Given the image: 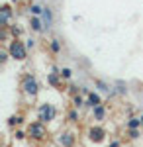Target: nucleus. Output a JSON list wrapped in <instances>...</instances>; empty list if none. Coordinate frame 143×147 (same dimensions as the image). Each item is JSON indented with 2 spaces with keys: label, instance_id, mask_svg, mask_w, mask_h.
Masks as SVG:
<instances>
[{
  "label": "nucleus",
  "instance_id": "14",
  "mask_svg": "<svg viewBox=\"0 0 143 147\" xmlns=\"http://www.w3.org/2000/svg\"><path fill=\"white\" fill-rule=\"evenodd\" d=\"M125 129H141V116H130L125 122Z\"/></svg>",
  "mask_w": 143,
  "mask_h": 147
},
{
  "label": "nucleus",
  "instance_id": "22",
  "mask_svg": "<svg viewBox=\"0 0 143 147\" xmlns=\"http://www.w3.org/2000/svg\"><path fill=\"white\" fill-rule=\"evenodd\" d=\"M26 136H28V134H26L24 129H16V131H14V137H16L18 141H22V139H26Z\"/></svg>",
  "mask_w": 143,
  "mask_h": 147
},
{
  "label": "nucleus",
  "instance_id": "1",
  "mask_svg": "<svg viewBox=\"0 0 143 147\" xmlns=\"http://www.w3.org/2000/svg\"><path fill=\"white\" fill-rule=\"evenodd\" d=\"M6 49H8V53H10V57L14 59V61H26V57H28V45L24 43L20 37H12L10 41H8V45H6Z\"/></svg>",
  "mask_w": 143,
  "mask_h": 147
},
{
  "label": "nucleus",
  "instance_id": "11",
  "mask_svg": "<svg viewBox=\"0 0 143 147\" xmlns=\"http://www.w3.org/2000/svg\"><path fill=\"white\" fill-rule=\"evenodd\" d=\"M41 20H43L45 32H49V30L53 28V10H51V6H43V14H41Z\"/></svg>",
  "mask_w": 143,
  "mask_h": 147
},
{
  "label": "nucleus",
  "instance_id": "16",
  "mask_svg": "<svg viewBox=\"0 0 143 147\" xmlns=\"http://www.w3.org/2000/svg\"><path fill=\"white\" fill-rule=\"evenodd\" d=\"M28 12H30V16H41V14H43V6H41L39 2H32V4L28 6Z\"/></svg>",
  "mask_w": 143,
  "mask_h": 147
},
{
  "label": "nucleus",
  "instance_id": "26",
  "mask_svg": "<svg viewBox=\"0 0 143 147\" xmlns=\"http://www.w3.org/2000/svg\"><path fill=\"white\" fill-rule=\"evenodd\" d=\"M108 147H121V139H114Z\"/></svg>",
  "mask_w": 143,
  "mask_h": 147
},
{
  "label": "nucleus",
  "instance_id": "24",
  "mask_svg": "<svg viewBox=\"0 0 143 147\" xmlns=\"http://www.w3.org/2000/svg\"><path fill=\"white\" fill-rule=\"evenodd\" d=\"M2 65H6V63H8V57H10V53H8V49H6V51H2Z\"/></svg>",
  "mask_w": 143,
  "mask_h": 147
},
{
  "label": "nucleus",
  "instance_id": "25",
  "mask_svg": "<svg viewBox=\"0 0 143 147\" xmlns=\"http://www.w3.org/2000/svg\"><path fill=\"white\" fill-rule=\"evenodd\" d=\"M26 41H28V43H26V45H28V49H33V47H35V39H33V37L26 39Z\"/></svg>",
  "mask_w": 143,
  "mask_h": 147
},
{
  "label": "nucleus",
  "instance_id": "30",
  "mask_svg": "<svg viewBox=\"0 0 143 147\" xmlns=\"http://www.w3.org/2000/svg\"><path fill=\"white\" fill-rule=\"evenodd\" d=\"M6 147H8V145H6Z\"/></svg>",
  "mask_w": 143,
  "mask_h": 147
},
{
  "label": "nucleus",
  "instance_id": "28",
  "mask_svg": "<svg viewBox=\"0 0 143 147\" xmlns=\"http://www.w3.org/2000/svg\"><path fill=\"white\" fill-rule=\"evenodd\" d=\"M141 129H143V114H141Z\"/></svg>",
  "mask_w": 143,
  "mask_h": 147
},
{
  "label": "nucleus",
  "instance_id": "27",
  "mask_svg": "<svg viewBox=\"0 0 143 147\" xmlns=\"http://www.w3.org/2000/svg\"><path fill=\"white\" fill-rule=\"evenodd\" d=\"M69 90H71V94H78V86L71 84V86H69Z\"/></svg>",
  "mask_w": 143,
  "mask_h": 147
},
{
  "label": "nucleus",
  "instance_id": "21",
  "mask_svg": "<svg viewBox=\"0 0 143 147\" xmlns=\"http://www.w3.org/2000/svg\"><path fill=\"white\" fill-rule=\"evenodd\" d=\"M8 30L12 32V37H20V35H22V30H20L16 24H10V26H8Z\"/></svg>",
  "mask_w": 143,
  "mask_h": 147
},
{
  "label": "nucleus",
  "instance_id": "6",
  "mask_svg": "<svg viewBox=\"0 0 143 147\" xmlns=\"http://www.w3.org/2000/svg\"><path fill=\"white\" fill-rule=\"evenodd\" d=\"M59 71H61V69H57L55 65L51 67V73H47V84H49L51 88H55V90H65V88H63V77H61Z\"/></svg>",
  "mask_w": 143,
  "mask_h": 147
},
{
  "label": "nucleus",
  "instance_id": "12",
  "mask_svg": "<svg viewBox=\"0 0 143 147\" xmlns=\"http://www.w3.org/2000/svg\"><path fill=\"white\" fill-rule=\"evenodd\" d=\"M106 104L102 102V104H98V106H94L92 108V120L94 122H104L106 120Z\"/></svg>",
  "mask_w": 143,
  "mask_h": 147
},
{
  "label": "nucleus",
  "instance_id": "15",
  "mask_svg": "<svg viewBox=\"0 0 143 147\" xmlns=\"http://www.w3.org/2000/svg\"><path fill=\"white\" fill-rule=\"evenodd\" d=\"M22 124H24L22 114H14V116L8 118V127H10V129H18V125H22Z\"/></svg>",
  "mask_w": 143,
  "mask_h": 147
},
{
  "label": "nucleus",
  "instance_id": "3",
  "mask_svg": "<svg viewBox=\"0 0 143 147\" xmlns=\"http://www.w3.org/2000/svg\"><path fill=\"white\" fill-rule=\"evenodd\" d=\"M47 136H49L47 124H43L41 120H35V122H32V124L28 125V137L32 141H43Z\"/></svg>",
  "mask_w": 143,
  "mask_h": 147
},
{
  "label": "nucleus",
  "instance_id": "2",
  "mask_svg": "<svg viewBox=\"0 0 143 147\" xmlns=\"http://www.w3.org/2000/svg\"><path fill=\"white\" fill-rule=\"evenodd\" d=\"M20 88H22V92L26 96L35 98L39 94V82H37V79L33 77L32 73H26V75H22V79H20Z\"/></svg>",
  "mask_w": 143,
  "mask_h": 147
},
{
  "label": "nucleus",
  "instance_id": "13",
  "mask_svg": "<svg viewBox=\"0 0 143 147\" xmlns=\"http://www.w3.org/2000/svg\"><path fill=\"white\" fill-rule=\"evenodd\" d=\"M98 104H102V96H100L98 92H94V90H88V94H86V106L92 110V108L98 106Z\"/></svg>",
  "mask_w": 143,
  "mask_h": 147
},
{
  "label": "nucleus",
  "instance_id": "9",
  "mask_svg": "<svg viewBox=\"0 0 143 147\" xmlns=\"http://www.w3.org/2000/svg\"><path fill=\"white\" fill-rule=\"evenodd\" d=\"M30 30H32L33 34H43L45 32V26H43V20H41V16H30Z\"/></svg>",
  "mask_w": 143,
  "mask_h": 147
},
{
  "label": "nucleus",
  "instance_id": "20",
  "mask_svg": "<svg viewBox=\"0 0 143 147\" xmlns=\"http://www.w3.org/2000/svg\"><path fill=\"white\" fill-rule=\"evenodd\" d=\"M114 88H116V92H118V94H121V96H123V94H127V84H123L121 80H118V82H116V86H114Z\"/></svg>",
  "mask_w": 143,
  "mask_h": 147
},
{
  "label": "nucleus",
  "instance_id": "23",
  "mask_svg": "<svg viewBox=\"0 0 143 147\" xmlns=\"http://www.w3.org/2000/svg\"><path fill=\"white\" fill-rule=\"evenodd\" d=\"M139 134H141L139 129H127V137H130V139H137Z\"/></svg>",
  "mask_w": 143,
  "mask_h": 147
},
{
  "label": "nucleus",
  "instance_id": "4",
  "mask_svg": "<svg viewBox=\"0 0 143 147\" xmlns=\"http://www.w3.org/2000/svg\"><path fill=\"white\" fill-rule=\"evenodd\" d=\"M57 118V108L49 102H43L37 106V120H41L43 124H49Z\"/></svg>",
  "mask_w": 143,
  "mask_h": 147
},
{
  "label": "nucleus",
  "instance_id": "5",
  "mask_svg": "<svg viewBox=\"0 0 143 147\" xmlns=\"http://www.w3.org/2000/svg\"><path fill=\"white\" fill-rule=\"evenodd\" d=\"M86 136L94 145H98V143H102V141L106 139L108 131H106V127H102V125H90L88 131H86Z\"/></svg>",
  "mask_w": 143,
  "mask_h": 147
},
{
  "label": "nucleus",
  "instance_id": "8",
  "mask_svg": "<svg viewBox=\"0 0 143 147\" xmlns=\"http://www.w3.org/2000/svg\"><path fill=\"white\" fill-rule=\"evenodd\" d=\"M0 14H2V28H8V26L12 24V18H14V10H12V6H10V4H2Z\"/></svg>",
  "mask_w": 143,
  "mask_h": 147
},
{
  "label": "nucleus",
  "instance_id": "7",
  "mask_svg": "<svg viewBox=\"0 0 143 147\" xmlns=\"http://www.w3.org/2000/svg\"><path fill=\"white\" fill-rule=\"evenodd\" d=\"M57 145L59 147H75L77 145V136L73 131H61L57 136Z\"/></svg>",
  "mask_w": 143,
  "mask_h": 147
},
{
  "label": "nucleus",
  "instance_id": "19",
  "mask_svg": "<svg viewBox=\"0 0 143 147\" xmlns=\"http://www.w3.org/2000/svg\"><path fill=\"white\" fill-rule=\"evenodd\" d=\"M61 77H63V80H71L73 79V69H69V67H61Z\"/></svg>",
  "mask_w": 143,
  "mask_h": 147
},
{
  "label": "nucleus",
  "instance_id": "29",
  "mask_svg": "<svg viewBox=\"0 0 143 147\" xmlns=\"http://www.w3.org/2000/svg\"><path fill=\"white\" fill-rule=\"evenodd\" d=\"M14 2H18V0H14Z\"/></svg>",
  "mask_w": 143,
  "mask_h": 147
},
{
  "label": "nucleus",
  "instance_id": "18",
  "mask_svg": "<svg viewBox=\"0 0 143 147\" xmlns=\"http://www.w3.org/2000/svg\"><path fill=\"white\" fill-rule=\"evenodd\" d=\"M67 122H69V124H77L78 122V108L73 106V108L67 112Z\"/></svg>",
  "mask_w": 143,
  "mask_h": 147
},
{
  "label": "nucleus",
  "instance_id": "10",
  "mask_svg": "<svg viewBox=\"0 0 143 147\" xmlns=\"http://www.w3.org/2000/svg\"><path fill=\"white\" fill-rule=\"evenodd\" d=\"M47 49H49L51 55H61V51H63V41H61L59 37H51V39L47 41Z\"/></svg>",
  "mask_w": 143,
  "mask_h": 147
},
{
  "label": "nucleus",
  "instance_id": "17",
  "mask_svg": "<svg viewBox=\"0 0 143 147\" xmlns=\"http://www.w3.org/2000/svg\"><path fill=\"white\" fill-rule=\"evenodd\" d=\"M71 104L75 106V108H82V106H86V98H82L80 94H73V98H71Z\"/></svg>",
  "mask_w": 143,
  "mask_h": 147
}]
</instances>
